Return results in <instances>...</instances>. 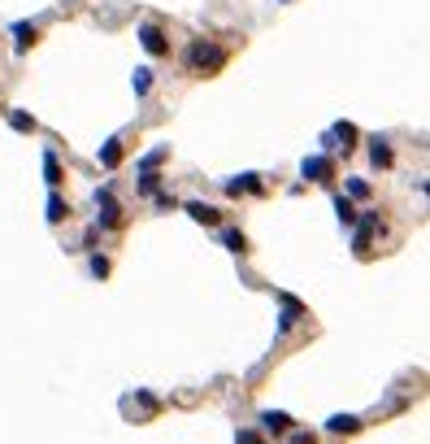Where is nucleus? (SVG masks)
I'll list each match as a JSON object with an SVG mask.
<instances>
[{
    "label": "nucleus",
    "mask_w": 430,
    "mask_h": 444,
    "mask_svg": "<svg viewBox=\"0 0 430 444\" xmlns=\"http://www.w3.org/2000/svg\"><path fill=\"white\" fill-rule=\"evenodd\" d=\"M187 65L196 74H213V70H222L226 65V53L218 44H205V40H196L191 48H187Z\"/></svg>",
    "instance_id": "1"
},
{
    "label": "nucleus",
    "mask_w": 430,
    "mask_h": 444,
    "mask_svg": "<svg viewBox=\"0 0 430 444\" xmlns=\"http://www.w3.org/2000/svg\"><path fill=\"white\" fill-rule=\"evenodd\" d=\"M96 205H101V227H118V222H122V205L113 201V192H109V188L96 192Z\"/></svg>",
    "instance_id": "2"
},
{
    "label": "nucleus",
    "mask_w": 430,
    "mask_h": 444,
    "mask_svg": "<svg viewBox=\"0 0 430 444\" xmlns=\"http://www.w3.org/2000/svg\"><path fill=\"white\" fill-rule=\"evenodd\" d=\"M139 44H144L153 57H165V53H170V40H165V35H161V26H153V22L139 26Z\"/></svg>",
    "instance_id": "3"
},
{
    "label": "nucleus",
    "mask_w": 430,
    "mask_h": 444,
    "mask_svg": "<svg viewBox=\"0 0 430 444\" xmlns=\"http://www.w3.org/2000/svg\"><path fill=\"white\" fill-rule=\"evenodd\" d=\"M374 231H378V213H366V218H361V227H356L352 249H356V253H366V249H370V240H374Z\"/></svg>",
    "instance_id": "4"
},
{
    "label": "nucleus",
    "mask_w": 430,
    "mask_h": 444,
    "mask_svg": "<svg viewBox=\"0 0 430 444\" xmlns=\"http://www.w3.org/2000/svg\"><path fill=\"white\" fill-rule=\"evenodd\" d=\"M295 318H304V305L295 296H283V314H278V331H291Z\"/></svg>",
    "instance_id": "5"
},
{
    "label": "nucleus",
    "mask_w": 430,
    "mask_h": 444,
    "mask_svg": "<svg viewBox=\"0 0 430 444\" xmlns=\"http://www.w3.org/2000/svg\"><path fill=\"white\" fill-rule=\"evenodd\" d=\"M300 174H304V179H313V183H326V179H330V161H326V157H304Z\"/></svg>",
    "instance_id": "6"
},
{
    "label": "nucleus",
    "mask_w": 430,
    "mask_h": 444,
    "mask_svg": "<svg viewBox=\"0 0 430 444\" xmlns=\"http://www.w3.org/2000/svg\"><path fill=\"white\" fill-rule=\"evenodd\" d=\"M187 213H191L196 222H205V227H218L222 222V213L213 209V205H205V201H187Z\"/></svg>",
    "instance_id": "7"
},
{
    "label": "nucleus",
    "mask_w": 430,
    "mask_h": 444,
    "mask_svg": "<svg viewBox=\"0 0 430 444\" xmlns=\"http://www.w3.org/2000/svg\"><path fill=\"white\" fill-rule=\"evenodd\" d=\"M226 192H230V196H243V192H261V179H257V174H239V179H230V183H226Z\"/></svg>",
    "instance_id": "8"
},
{
    "label": "nucleus",
    "mask_w": 430,
    "mask_h": 444,
    "mask_svg": "<svg viewBox=\"0 0 430 444\" xmlns=\"http://www.w3.org/2000/svg\"><path fill=\"white\" fill-rule=\"evenodd\" d=\"M118 161H122V140H109V144L101 148V166H105V170H118Z\"/></svg>",
    "instance_id": "9"
},
{
    "label": "nucleus",
    "mask_w": 430,
    "mask_h": 444,
    "mask_svg": "<svg viewBox=\"0 0 430 444\" xmlns=\"http://www.w3.org/2000/svg\"><path fill=\"white\" fill-rule=\"evenodd\" d=\"M370 157H374V166H391V148H387L383 135H374V140H370Z\"/></svg>",
    "instance_id": "10"
},
{
    "label": "nucleus",
    "mask_w": 430,
    "mask_h": 444,
    "mask_svg": "<svg viewBox=\"0 0 430 444\" xmlns=\"http://www.w3.org/2000/svg\"><path fill=\"white\" fill-rule=\"evenodd\" d=\"M261 422H266V431H287V427H291V418L283 414V409H266Z\"/></svg>",
    "instance_id": "11"
},
{
    "label": "nucleus",
    "mask_w": 430,
    "mask_h": 444,
    "mask_svg": "<svg viewBox=\"0 0 430 444\" xmlns=\"http://www.w3.org/2000/svg\"><path fill=\"white\" fill-rule=\"evenodd\" d=\"M13 35H18V53H26V48L40 40V31L31 26V22H18V26H13Z\"/></svg>",
    "instance_id": "12"
},
{
    "label": "nucleus",
    "mask_w": 430,
    "mask_h": 444,
    "mask_svg": "<svg viewBox=\"0 0 430 444\" xmlns=\"http://www.w3.org/2000/svg\"><path fill=\"white\" fill-rule=\"evenodd\" d=\"M44 183H48V188H57V183H61V166H57V157H53V153H44Z\"/></svg>",
    "instance_id": "13"
},
{
    "label": "nucleus",
    "mask_w": 430,
    "mask_h": 444,
    "mask_svg": "<svg viewBox=\"0 0 430 444\" xmlns=\"http://www.w3.org/2000/svg\"><path fill=\"white\" fill-rule=\"evenodd\" d=\"M335 213H339V222H343V227H352V222H356V209H352L348 196H335Z\"/></svg>",
    "instance_id": "14"
},
{
    "label": "nucleus",
    "mask_w": 430,
    "mask_h": 444,
    "mask_svg": "<svg viewBox=\"0 0 430 444\" xmlns=\"http://www.w3.org/2000/svg\"><path fill=\"white\" fill-rule=\"evenodd\" d=\"M356 427H361V418H352V414H335V418L326 422V431H356Z\"/></svg>",
    "instance_id": "15"
},
{
    "label": "nucleus",
    "mask_w": 430,
    "mask_h": 444,
    "mask_svg": "<svg viewBox=\"0 0 430 444\" xmlns=\"http://www.w3.org/2000/svg\"><path fill=\"white\" fill-rule=\"evenodd\" d=\"M330 140H343V153H348L352 140H356V126H352V122H339L335 131H330Z\"/></svg>",
    "instance_id": "16"
},
{
    "label": "nucleus",
    "mask_w": 430,
    "mask_h": 444,
    "mask_svg": "<svg viewBox=\"0 0 430 444\" xmlns=\"http://www.w3.org/2000/svg\"><path fill=\"white\" fill-rule=\"evenodd\" d=\"M9 126H13V131H35V118L22 113V109H13V113H9Z\"/></svg>",
    "instance_id": "17"
},
{
    "label": "nucleus",
    "mask_w": 430,
    "mask_h": 444,
    "mask_svg": "<svg viewBox=\"0 0 430 444\" xmlns=\"http://www.w3.org/2000/svg\"><path fill=\"white\" fill-rule=\"evenodd\" d=\"M65 213H70V209H65V201H61V196H48V222H61Z\"/></svg>",
    "instance_id": "18"
},
{
    "label": "nucleus",
    "mask_w": 430,
    "mask_h": 444,
    "mask_svg": "<svg viewBox=\"0 0 430 444\" xmlns=\"http://www.w3.org/2000/svg\"><path fill=\"white\" fill-rule=\"evenodd\" d=\"M366 196H370L366 179H348V201H366Z\"/></svg>",
    "instance_id": "19"
},
{
    "label": "nucleus",
    "mask_w": 430,
    "mask_h": 444,
    "mask_svg": "<svg viewBox=\"0 0 430 444\" xmlns=\"http://www.w3.org/2000/svg\"><path fill=\"white\" fill-rule=\"evenodd\" d=\"M222 244H226L230 253H248V240H243L239 231H226V236H222Z\"/></svg>",
    "instance_id": "20"
},
{
    "label": "nucleus",
    "mask_w": 430,
    "mask_h": 444,
    "mask_svg": "<svg viewBox=\"0 0 430 444\" xmlns=\"http://www.w3.org/2000/svg\"><path fill=\"white\" fill-rule=\"evenodd\" d=\"M130 83H135V96H144L148 88H153V70H135V79H130Z\"/></svg>",
    "instance_id": "21"
},
{
    "label": "nucleus",
    "mask_w": 430,
    "mask_h": 444,
    "mask_svg": "<svg viewBox=\"0 0 430 444\" xmlns=\"http://www.w3.org/2000/svg\"><path fill=\"white\" fill-rule=\"evenodd\" d=\"M157 183H161L157 170H139V192H157Z\"/></svg>",
    "instance_id": "22"
},
{
    "label": "nucleus",
    "mask_w": 430,
    "mask_h": 444,
    "mask_svg": "<svg viewBox=\"0 0 430 444\" xmlns=\"http://www.w3.org/2000/svg\"><path fill=\"white\" fill-rule=\"evenodd\" d=\"M161 161H165V148H157V153H148V157L139 161V170H157Z\"/></svg>",
    "instance_id": "23"
},
{
    "label": "nucleus",
    "mask_w": 430,
    "mask_h": 444,
    "mask_svg": "<svg viewBox=\"0 0 430 444\" xmlns=\"http://www.w3.org/2000/svg\"><path fill=\"white\" fill-rule=\"evenodd\" d=\"M92 274L105 279V274H109V261H105V257H92Z\"/></svg>",
    "instance_id": "24"
},
{
    "label": "nucleus",
    "mask_w": 430,
    "mask_h": 444,
    "mask_svg": "<svg viewBox=\"0 0 430 444\" xmlns=\"http://www.w3.org/2000/svg\"><path fill=\"white\" fill-rule=\"evenodd\" d=\"M235 444H266V440H261L257 431H239V436H235Z\"/></svg>",
    "instance_id": "25"
},
{
    "label": "nucleus",
    "mask_w": 430,
    "mask_h": 444,
    "mask_svg": "<svg viewBox=\"0 0 430 444\" xmlns=\"http://www.w3.org/2000/svg\"><path fill=\"white\" fill-rule=\"evenodd\" d=\"M291 444H313V436H309V431H295V436H291Z\"/></svg>",
    "instance_id": "26"
}]
</instances>
